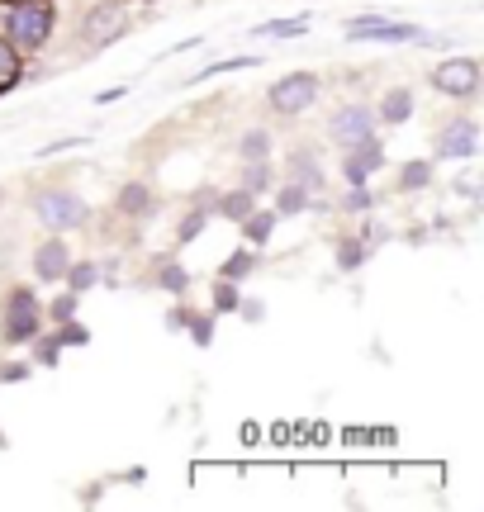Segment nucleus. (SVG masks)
Here are the masks:
<instances>
[{"instance_id":"obj_5","label":"nucleus","mask_w":484,"mask_h":512,"mask_svg":"<svg viewBox=\"0 0 484 512\" xmlns=\"http://www.w3.org/2000/svg\"><path fill=\"white\" fill-rule=\"evenodd\" d=\"M38 219L48 223V228H76V223L86 219V209L67 190H48V195H38Z\"/></svg>"},{"instance_id":"obj_18","label":"nucleus","mask_w":484,"mask_h":512,"mask_svg":"<svg viewBox=\"0 0 484 512\" xmlns=\"http://www.w3.org/2000/svg\"><path fill=\"white\" fill-rule=\"evenodd\" d=\"M119 209H124V214H143V209H148V190H143V185H129V190L119 195Z\"/></svg>"},{"instance_id":"obj_2","label":"nucleus","mask_w":484,"mask_h":512,"mask_svg":"<svg viewBox=\"0 0 484 512\" xmlns=\"http://www.w3.org/2000/svg\"><path fill=\"white\" fill-rule=\"evenodd\" d=\"M432 81H437V91L470 100V95L480 91V62H475V57H451V62H442V67L432 72Z\"/></svg>"},{"instance_id":"obj_7","label":"nucleus","mask_w":484,"mask_h":512,"mask_svg":"<svg viewBox=\"0 0 484 512\" xmlns=\"http://www.w3.org/2000/svg\"><path fill=\"white\" fill-rule=\"evenodd\" d=\"M333 138L342 147L361 143V138H371V110H361V105H347V110L333 114Z\"/></svg>"},{"instance_id":"obj_11","label":"nucleus","mask_w":484,"mask_h":512,"mask_svg":"<svg viewBox=\"0 0 484 512\" xmlns=\"http://www.w3.org/2000/svg\"><path fill=\"white\" fill-rule=\"evenodd\" d=\"M67 266H72V256H67V247L62 242H43L34 252V271L43 275V280H62L67 275Z\"/></svg>"},{"instance_id":"obj_20","label":"nucleus","mask_w":484,"mask_h":512,"mask_svg":"<svg viewBox=\"0 0 484 512\" xmlns=\"http://www.w3.org/2000/svg\"><path fill=\"white\" fill-rule=\"evenodd\" d=\"M428 176H432L428 162H409V166H404V190H423V185H428Z\"/></svg>"},{"instance_id":"obj_17","label":"nucleus","mask_w":484,"mask_h":512,"mask_svg":"<svg viewBox=\"0 0 484 512\" xmlns=\"http://www.w3.org/2000/svg\"><path fill=\"white\" fill-rule=\"evenodd\" d=\"M242 223H247V238H252V242H266V238H271V228H276V214H257V219L247 214Z\"/></svg>"},{"instance_id":"obj_29","label":"nucleus","mask_w":484,"mask_h":512,"mask_svg":"<svg viewBox=\"0 0 484 512\" xmlns=\"http://www.w3.org/2000/svg\"><path fill=\"white\" fill-rule=\"evenodd\" d=\"M200 228H205V214H190V219L181 223V242H186V238H195Z\"/></svg>"},{"instance_id":"obj_21","label":"nucleus","mask_w":484,"mask_h":512,"mask_svg":"<svg viewBox=\"0 0 484 512\" xmlns=\"http://www.w3.org/2000/svg\"><path fill=\"white\" fill-rule=\"evenodd\" d=\"M361 256H366V247H361V242H342L337 266H342V271H356V266H361Z\"/></svg>"},{"instance_id":"obj_19","label":"nucleus","mask_w":484,"mask_h":512,"mask_svg":"<svg viewBox=\"0 0 484 512\" xmlns=\"http://www.w3.org/2000/svg\"><path fill=\"white\" fill-rule=\"evenodd\" d=\"M224 214H228V219H247V214H252V190L228 195V200H224Z\"/></svg>"},{"instance_id":"obj_28","label":"nucleus","mask_w":484,"mask_h":512,"mask_svg":"<svg viewBox=\"0 0 484 512\" xmlns=\"http://www.w3.org/2000/svg\"><path fill=\"white\" fill-rule=\"evenodd\" d=\"M252 266H257V256L242 252V256H233V261L224 266V275H242V271H252Z\"/></svg>"},{"instance_id":"obj_25","label":"nucleus","mask_w":484,"mask_h":512,"mask_svg":"<svg viewBox=\"0 0 484 512\" xmlns=\"http://www.w3.org/2000/svg\"><path fill=\"white\" fill-rule=\"evenodd\" d=\"M214 309H219V313L238 309V290H233V285H219V290H214Z\"/></svg>"},{"instance_id":"obj_13","label":"nucleus","mask_w":484,"mask_h":512,"mask_svg":"<svg viewBox=\"0 0 484 512\" xmlns=\"http://www.w3.org/2000/svg\"><path fill=\"white\" fill-rule=\"evenodd\" d=\"M19 81V53L10 43H0V91H10Z\"/></svg>"},{"instance_id":"obj_10","label":"nucleus","mask_w":484,"mask_h":512,"mask_svg":"<svg viewBox=\"0 0 484 512\" xmlns=\"http://www.w3.org/2000/svg\"><path fill=\"white\" fill-rule=\"evenodd\" d=\"M475 152V124H451L442 128V138H437V157H470Z\"/></svg>"},{"instance_id":"obj_6","label":"nucleus","mask_w":484,"mask_h":512,"mask_svg":"<svg viewBox=\"0 0 484 512\" xmlns=\"http://www.w3.org/2000/svg\"><path fill=\"white\" fill-rule=\"evenodd\" d=\"M124 10L119 5H100V10H91L86 15V29H81V38H86V48H105V43H114V38L124 34Z\"/></svg>"},{"instance_id":"obj_8","label":"nucleus","mask_w":484,"mask_h":512,"mask_svg":"<svg viewBox=\"0 0 484 512\" xmlns=\"http://www.w3.org/2000/svg\"><path fill=\"white\" fill-rule=\"evenodd\" d=\"M352 38H380V43H404V38H418L413 24H390V19H352L347 24Z\"/></svg>"},{"instance_id":"obj_3","label":"nucleus","mask_w":484,"mask_h":512,"mask_svg":"<svg viewBox=\"0 0 484 512\" xmlns=\"http://www.w3.org/2000/svg\"><path fill=\"white\" fill-rule=\"evenodd\" d=\"M314 95H318V81L309 72H295V76H285V81H276V91H271V110L280 114H299V110H309L314 105Z\"/></svg>"},{"instance_id":"obj_27","label":"nucleus","mask_w":484,"mask_h":512,"mask_svg":"<svg viewBox=\"0 0 484 512\" xmlns=\"http://www.w3.org/2000/svg\"><path fill=\"white\" fill-rule=\"evenodd\" d=\"M162 285H167V290H186V271H181V266H167V271H162Z\"/></svg>"},{"instance_id":"obj_30","label":"nucleus","mask_w":484,"mask_h":512,"mask_svg":"<svg viewBox=\"0 0 484 512\" xmlns=\"http://www.w3.org/2000/svg\"><path fill=\"white\" fill-rule=\"evenodd\" d=\"M190 328H195V342H200V347H209V318H195Z\"/></svg>"},{"instance_id":"obj_22","label":"nucleus","mask_w":484,"mask_h":512,"mask_svg":"<svg viewBox=\"0 0 484 512\" xmlns=\"http://www.w3.org/2000/svg\"><path fill=\"white\" fill-rule=\"evenodd\" d=\"M304 209V185H290V190H280V214H299Z\"/></svg>"},{"instance_id":"obj_26","label":"nucleus","mask_w":484,"mask_h":512,"mask_svg":"<svg viewBox=\"0 0 484 512\" xmlns=\"http://www.w3.org/2000/svg\"><path fill=\"white\" fill-rule=\"evenodd\" d=\"M67 271H72V266H67ZM95 275H100L95 266H76V271H72V290H91Z\"/></svg>"},{"instance_id":"obj_12","label":"nucleus","mask_w":484,"mask_h":512,"mask_svg":"<svg viewBox=\"0 0 484 512\" xmlns=\"http://www.w3.org/2000/svg\"><path fill=\"white\" fill-rule=\"evenodd\" d=\"M413 114V95L409 91H390L385 95V105H380V119H390V124H404Z\"/></svg>"},{"instance_id":"obj_4","label":"nucleus","mask_w":484,"mask_h":512,"mask_svg":"<svg viewBox=\"0 0 484 512\" xmlns=\"http://www.w3.org/2000/svg\"><path fill=\"white\" fill-rule=\"evenodd\" d=\"M34 332H38L34 290H15L10 294V313H5V342H29Z\"/></svg>"},{"instance_id":"obj_14","label":"nucleus","mask_w":484,"mask_h":512,"mask_svg":"<svg viewBox=\"0 0 484 512\" xmlns=\"http://www.w3.org/2000/svg\"><path fill=\"white\" fill-rule=\"evenodd\" d=\"M309 29V19H276V24H257V34L266 38H290V34H304Z\"/></svg>"},{"instance_id":"obj_9","label":"nucleus","mask_w":484,"mask_h":512,"mask_svg":"<svg viewBox=\"0 0 484 512\" xmlns=\"http://www.w3.org/2000/svg\"><path fill=\"white\" fill-rule=\"evenodd\" d=\"M385 162V152H380V143L375 138H361V143H352V157H347V181L352 185H366L371 181V171Z\"/></svg>"},{"instance_id":"obj_1","label":"nucleus","mask_w":484,"mask_h":512,"mask_svg":"<svg viewBox=\"0 0 484 512\" xmlns=\"http://www.w3.org/2000/svg\"><path fill=\"white\" fill-rule=\"evenodd\" d=\"M48 34H53V10L43 0H15V10H10V38H15L19 48H38Z\"/></svg>"},{"instance_id":"obj_24","label":"nucleus","mask_w":484,"mask_h":512,"mask_svg":"<svg viewBox=\"0 0 484 512\" xmlns=\"http://www.w3.org/2000/svg\"><path fill=\"white\" fill-rule=\"evenodd\" d=\"M252 62H257V57H228V62H219V67H205L195 81H209L214 72H238V67H252Z\"/></svg>"},{"instance_id":"obj_23","label":"nucleus","mask_w":484,"mask_h":512,"mask_svg":"<svg viewBox=\"0 0 484 512\" xmlns=\"http://www.w3.org/2000/svg\"><path fill=\"white\" fill-rule=\"evenodd\" d=\"M242 176H247V181H242V185H247V190H257V195H261V190H266V185H271V181H266V176H271V171H266V162L247 166V171H242Z\"/></svg>"},{"instance_id":"obj_15","label":"nucleus","mask_w":484,"mask_h":512,"mask_svg":"<svg viewBox=\"0 0 484 512\" xmlns=\"http://www.w3.org/2000/svg\"><path fill=\"white\" fill-rule=\"evenodd\" d=\"M290 171H295V181L309 190V185H318V166L309 152H299V157H290Z\"/></svg>"},{"instance_id":"obj_16","label":"nucleus","mask_w":484,"mask_h":512,"mask_svg":"<svg viewBox=\"0 0 484 512\" xmlns=\"http://www.w3.org/2000/svg\"><path fill=\"white\" fill-rule=\"evenodd\" d=\"M266 147H271V138H266L261 128H252V133L242 138V157H247V162H261V157H266Z\"/></svg>"}]
</instances>
